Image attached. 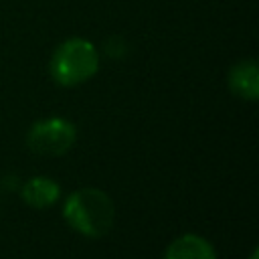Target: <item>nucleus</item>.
Instances as JSON below:
<instances>
[{
  "label": "nucleus",
  "instance_id": "obj_4",
  "mask_svg": "<svg viewBox=\"0 0 259 259\" xmlns=\"http://www.w3.org/2000/svg\"><path fill=\"white\" fill-rule=\"evenodd\" d=\"M229 89L245 99V101H257L259 99V67L255 59H243L237 61L227 75Z\"/></svg>",
  "mask_w": 259,
  "mask_h": 259
},
{
  "label": "nucleus",
  "instance_id": "obj_2",
  "mask_svg": "<svg viewBox=\"0 0 259 259\" xmlns=\"http://www.w3.org/2000/svg\"><path fill=\"white\" fill-rule=\"evenodd\" d=\"M99 71V53L95 45L81 36H71L57 45L49 61V75L61 87L87 83Z\"/></svg>",
  "mask_w": 259,
  "mask_h": 259
},
{
  "label": "nucleus",
  "instance_id": "obj_3",
  "mask_svg": "<svg viewBox=\"0 0 259 259\" xmlns=\"http://www.w3.org/2000/svg\"><path fill=\"white\" fill-rule=\"evenodd\" d=\"M77 140V127L65 117L34 121L26 132V146L38 156H63Z\"/></svg>",
  "mask_w": 259,
  "mask_h": 259
},
{
  "label": "nucleus",
  "instance_id": "obj_5",
  "mask_svg": "<svg viewBox=\"0 0 259 259\" xmlns=\"http://www.w3.org/2000/svg\"><path fill=\"white\" fill-rule=\"evenodd\" d=\"M20 196L30 208L42 210V208L53 206L61 198V186L57 180L49 176H32L24 182Z\"/></svg>",
  "mask_w": 259,
  "mask_h": 259
},
{
  "label": "nucleus",
  "instance_id": "obj_6",
  "mask_svg": "<svg viewBox=\"0 0 259 259\" xmlns=\"http://www.w3.org/2000/svg\"><path fill=\"white\" fill-rule=\"evenodd\" d=\"M162 259H217V251L204 237L186 233L166 247Z\"/></svg>",
  "mask_w": 259,
  "mask_h": 259
},
{
  "label": "nucleus",
  "instance_id": "obj_7",
  "mask_svg": "<svg viewBox=\"0 0 259 259\" xmlns=\"http://www.w3.org/2000/svg\"><path fill=\"white\" fill-rule=\"evenodd\" d=\"M249 259H257V249H253V253H251V257Z\"/></svg>",
  "mask_w": 259,
  "mask_h": 259
},
{
  "label": "nucleus",
  "instance_id": "obj_1",
  "mask_svg": "<svg viewBox=\"0 0 259 259\" xmlns=\"http://www.w3.org/2000/svg\"><path fill=\"white\" fill-rule=\"evenodd\" d=\"M63 219L73 231L97 239L111 231L115 221V204L101 188H77L65 198Z\"/></svg>",
  "mask_w": 259,
  "mask_h": 259
}]
</instances>
